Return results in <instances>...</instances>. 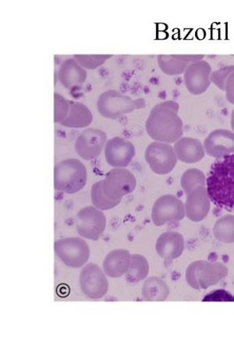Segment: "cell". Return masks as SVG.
<instances>
[{"mask_svg": "<svg viewBox=\"0 0 234 352\" xmlns=\"http://www.w3.org/2000/svg\"><path fill=\"white\" fill-rule=\"evenodd\" d=\"M131 254L125 249H116L106 255L104 262L105 274L111 278L126 274L130 265Z\"/></svg>", "mask_w": 234, "mask_h": 352, "instance_id": "obj_20", "label": "cell"}, {"mask_svg": "<svg viewBox=\"0 0 234 352\" xmlns=\"http://www.w3.org/2000/svg\"><path fill=\"white\" fill-rule=\"evenodd\" d=\"M59 80L67 89L80 87L86 81L87 72L75 59L62 62L58 72Z\"/></svg>", "mask_w": 234, "mask_h": 352, "instance_id": "obj_18", "label": "cell"}, {"mask_svg": "<svg viewBox=\"0 0 234 352\" xmlns=\"http://www.w3.org/2000/svg\"><path fill=\"white\" fill-rule=\"evenodd\" d=\"M140 100H134L130 96L123 95L116 90H107L100 96L97 107L102 116L116 119L137 109H141Z\"/></svg>", "mask_w": 234, "mask_h": 352, "instance_id": "obj_5", "label": "cell"}, {"mask_svg": "<svg viewBox=\"0 0 234 352\" xmlns=\"http://www.w3.org/2000/svg\"><path fill=\"white\" fill-rule=\"evenodd\" d=\"M176 157L186 164H195L204 157L205 151L201 141L191 138H183L174 146Z\"/></svg>", "mask_w": 234, "mask_h": 352, "instance_id": "obj_19", "label": "cell"}, {"mask_svg": "<svg viewBox=\"0 0 234 352\" xmlns=\"http://www.w3.org/2000/svg\"><path fill=\"white\" fill-rule=\"evenodd\" d=\"M234 72V65L226 66L212 72L211 81L222 91H225L228 78Z\"/></svg>", "mask_w": 234, "mask_h": 352, "instance_id": "obj_30", "label": "cell"}, {"mask_svg": "<svg viewBox=\"0 0 234 352\" xmlns=\"http://www.w3.org/2000/svg\"><path fill=\"white\" fill-rule=\"evenodd\" d=\"M54 122L60 123L65 120L70 112L71 102L56 94L54 96Z\"/></svg>", "mask_w": 234, "mask_h": 352, "instance_id": "obj_29", "label": "cell"}, {"mask_svg": "<svg viewBox=\"0 0 234 352\" xmlns=\"http://www.w3.org/2000/svg\"><path fill=\"white\" fill-rule=\"evenodd\" d=\"M137 186L134 175L125 168H114L102 180V190L112 201H121L134 192Z\"/></svg>", "mask_w": 234, "mask_h": 352, "instance_id": "obj_6", "label": "cell"}, {"mask_svg": "<svg viewBox=\"0 0 234 352\" xmlns=\"http://www.w3.org/2000/svg\"><path fill=\"white\" fill-rule=\"evenodd\" d=\"M156 252L165 260H174L181 256L185 251L184 237L178 232H164L156 241Z\"/></svg>", "mask_w": 234, "mask_h": 352, "instance_id": "obj_17", "label": "cell"}, {"mask_svg": "<svg viewBox=\"0 0 234 352\" xmlns=\"http://www.w3.org/2000/svg\"><path fill=\"white\" fill-rule=\"evenodd\" d=\"M178 112L179 104L173 100L164 101L154 107L145 123L148 135L162 143L178 142L184 134V124Z\"/></svg>", "mask_w": 234, "mask_h": 352, "instance_id": "obj_1", "label": "cell"}, {"mask_svg": "<svg viewBox=\"0 0 234 352\" xmlns=\"http://www.w3.org/2000/svg\"><path fill=\"white\" fill-rule=\"evenodd\" d=\"M142 294L150 302H163L168 298L169 289L163 280L154 276L148 278L145 282L142 287Z\"/></svg>", "mask_w": 234, "mask_h": 352, "instance_id": "obj_22", "label": "cell"}, {"mask_svg": "<svg viewBox=\"0 0 234 352\" xmlns=\"http://www.w3.org/2000/svg\"><path fill=\"white\" fill-rule=\"evenodd\" d=\"M225 92L228 102L234 104V72H233L231 76L227 79Z\"/></svg>", "mask_w": 234, "mask_h": 352, "instance_id": "obj_32", "label": "cell"}, {"mask_svg": "<svg viewBox=\"0 0 234 352\" xmlns=\"http://www.w3.org/2000/svg\"><path fill=\"white\" fill-rule=\"evenodd\" d=\"M102 180L97 182L93 187H91V201L94 206L102 211H107L118 206L121 201H112L108 198L102 190Z\"/></svg>", "mask_w": 234, "mask_h": 352, "instance_id": "obj_27", "label": "cell"}, {"mask_svg": "<svg viewBox=\"0 0 234 352\" xmlns=\"http://www.w3.org/2000/svg\"><path fill=\"white\" fill-rule=\"evenodd\" d=\"M226 266L221 263H210L204 261L193 263L187 270L188 285L194 289H207L216 285L227 275Z\"/></svg>", "mask_w": 234, "mask_h": 352, "instance_id": "obj_4", "label": "cell"}, {"mask_svg": "<svg viewBox=\"0 0 234 352\" xmlns=\"http://www.w3.org/2000/svg\"><path fill=\"white\" fill-rule=\"evenodd\" d=\"M136 154L135 147L130 141L122 138H114L105 147L106 160L113 168H126Z\"/></svg>", "mask_w": 234, "mask_h": 352, "instance_id": "obj_14", "label": "cell"}, {"mask_svg": "<svg viewBox=\"0 0 234 352\" xmlns=\"http://www.w3.org/2000/svg\"><path fill=\"white\" fill-rule=\"evenodd\" d=\"M187 217L196 223L207 217L210 211V199L205 186H199L187 195L185 203Z\"/></svg>", "mask_w": 234, "mask_h": 352, "instance_id": "obj_16", "label": "cell"}, {"mask_svg": "<svg viewBox=\"0 0 234 352\" xmlns=\"http://www.w3.org/2000/svg\"><path fill=\"white\" fill-rule=\"evenodd\" d=\"M87 177L86 167L82 162L78 159H67L55 166V189L68 195L76 194L86 185Z\"/></svg>", "mask_w": 234, "mask_h": 352, "instance_id": "obj_3", "label": "cell"}, {"mask_svg": "<svg viewBox=\"0 0 234 352\" xmlns=\"http://www.w3.org/2000/svg\"><path fill=\"white\" fill-rule=\"evenodd\" d=\"M231 128L233 132L234 133V109L233 110L231 113Z\"/></svg>", "mask_w": 234, "mask_h": 352, "instance_id": "obj_33", "label": "cell"}, {"mask_svg": "<svg viewBox=\"0 0 234 352\" xmlns=\"http://www.w3.org/2000/svg\"><path fill=\"white\" fill-rule=\"evenodd\" d=\"M113 55L108 54H75L73 55L78 63L81 65L84 69L94 70L95 68L99 67L104 65L105 62L111 58Z\"/></svg>", "mask_w": 234, "mask_h": 352, "instance_id": "obj_28", "label": "cell"}, {"mask_svg": "<svg viewBox=\"0 0 234 352\" xmlns=\"http://www.w3.org/2000/svg\"><path fill=\"white\" fill-rule=\"evenodd\" d=\"M80 283L84 295L91 299L104 298L108 289V282L104 271L93 263L85 265L80 275Z\"/></svg>", "mask_w": 234, "mask_h": 352, "instance_id": "obj_11", "label": "cell"}, {"mask_svg": "<svg viewBox=\"0 0 234 352\" xmlns=\"http://www.w3.org/2000/svg\"><path fill=\"white\" fill-rule=\"evenodd\" d=\"M204 148L208 155L215 158L234 154V133L227 129L214 130L204 140Z\"/></svg>", "mask_w": 234, "mask_h": 352, "instance_id": "obj_15", "label": "cell"}, {"mask_svg": "<svg viewBox=\"0 0 234 352\" xmlns=\"http://www.w3.org/2000/svg\"><path fill=\"white\" fill-rule=\"evenodd\" d=\"M212 67L207 60L194 62L187 66L184 79L188 92L192 95H201L210 87Z\"/></svg>", "mask_w": 234, "mask_h": 352, "instance_id": "obj_13", "label": "cell"}, {"mask_svg": "<svg viewBox=\"0 0 234 352\" xmlns=\"http://www.w3.org/2000/svg\"><path fill=\"white\" fill-rule=\"evenodd\" d=\"M93 121V113L87 106L78 102H71L70 112L60 124L67 128L83 129L89 126Z\"/></svg>", "mask_w": 234, "mask_h": 352, "instance_id": "obj_21", "label": "cell"}, {"mask_svg": "<svg viewBox=\"0 0 234 352\" xmlns=\"http://www.w3.org/2000/svg\"><path fill=\"white\" fill-rule=\"evenodd\" d=\"M158 64L161 71L165 75L174 76L185 74L189 64L178 58V54L159 55Z\"/></svg>", "mask_w": 234, "mask_h": 352, "instance_id": "obj_24", "label": "cell"}, {"mask_svg": "<svg viewBox=\"0 0 234 352\" xmlns=\"http://www.w3.org/2000/svg\"><path fill=\"white\" fill-rule=\"evenodd\" d=\"M185 214L184 204L180 199L171 195L157 199L152 210V219L157 226H162L171 221H180Z\"/></svg>", "mask_w": 234, "mask_h": 352, "instance_id": "obj_10", "label": "cell"}, {"mask_svg": "<svg viewBox=\"0 0 234 352\" xmlns=\"http://www.w3.org/2000/svg\"><path fill=\"white\" fill-rule=\"evenodd\" d=\"M106 225L105 214L94 207L84 208L76 215V230L84 239L98 241L105 231Z\"/></svg>", "mask_w": 234, "mask_h": 352, "instance_id": "obj_9", "label": "cell"}, {"mask_svg": "<svg viewBox=\"0 0 234 352\" xmlns=\"http://www.w3.org/2000/svg\"><path fill=\"white\" fill-rule=\"evenodd\" d=\"M107 135L101 129H87L76 140L77 154L85 161L93 160L102 154L106 144Z\"/></svg>", "mask_w": 234, "mask_h": 352, "instance_id": "obj_12", "label": "cell"}, {"mask_svg": "<svg viewBox=\"0 0 234 352\" xmlns=\"http://www.w3.org/2000/svg\"><path fill=\"white\" fill-rule=\"evenodd\" d=\"M213 232L217 240L226 243H233L234 215H226V217L217 220Z\"/></svg>", "mask_w": 234, "mask_h": 352, "instance_id": "obj_25", "label": "cell"}, {"mask_svg": "<svg viewBox=\"0 0 234 352\" xmlns=\"http://www.w3.org/2000/svg\"><path fill=\"white\" fill-rule=\"evenodd\" d=\"M145 159L152 171L157 175L170 173L178 163L174 147L169 144L157 141L148 145Z\"/></svg>", "mask_w": 234, "mask_h": 352, "instance_id": "obj_8", "label": "cell"}, {"mask_svg": "<svg viewBox=\"0 0 234 352\" xmlns=\"http://www.w3.org/2000/svg\"><path fill=\"white\" fill-rule=\"evenodd\" d=\"M55 252L62 263L71 268H80L88 262L90 250L80 237H67L55 243Z\"/></svg>", "mask_w": 234, "mask_h": 352, "instance_id": "obj_7", "label": "cell"}, {"mask_svg": "<svg viewBox=\"0 0 234 352\" xmlns=\"http://www.w3.org/2000/svg\"><path fill=\"white\" fill-rule=\"evenodd\" d=\"M150 272L148 261L141 254H131L130 265L126 274L128 282L137 283L145 279Z\"/></svg>", "mask_w": 234, "mask_h": 352, "instance_id": "obj_23", "label": "cell"}, {"mask_svg": "<svg viewBox=\"0 0 234 352\" xmlns=\"http://www.w3.org/2000/svg\"><path fill=\"white\" fill-rule=\"evenodd\" d=\"M205 176L204 173L198 168H190L183 174L180 184L186 196L194 189L199 186H205Z\"/></svg>", "mask_w": 234, "mask_h": 352, "instance_id": "obj_26", "label": "cell"}, {"mask_svg": "<svg viewBox=\"0 0 234 352\" xmlns=\"http://www.w3.org/2000/svg\"><path fill=\"white\" fill-rule=\"evenodd\" d=\"M202 302H234V298L225 291H217L208 294Z\"/></svg>", "mask_w": 234, "mask_h": 352, "instance_id": "obj_31", "label": "cell"}, {"mask_svg": "<svg viewBox=\"0 0 234 352\" xmlns=\"http://www.w3.org/2000/svg\"><path fill=\"white\" fill-rule=\"evenodd\" d=\"M207 186L210 201L215 206L234 212V154L213 164Z\"/></svg>", "mask_w": 234, "mask_h": 352, "instance_id": "obj_2", "label": "cell"}]
</instances>
